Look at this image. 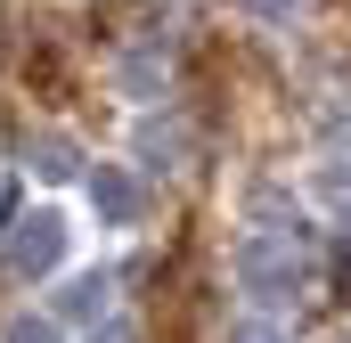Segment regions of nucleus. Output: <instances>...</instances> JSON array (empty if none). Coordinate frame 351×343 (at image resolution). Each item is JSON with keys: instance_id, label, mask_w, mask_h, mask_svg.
<instances>
[{"instance_id": "1", "label": "nucleus", "mask_w": 351, "mask_h": 343, "mask_svg": "<svg viewBox=\"0 0 351 343\" xmlns=\"http://www.w3.org/2000/svg\"><path fill=\"white\" fill-rule=\"evenodd\" d=\"M237 286L254 294V303H286V294H302V278H311V254H302V229H245L237 237Z\"/></svg>"}, {"instance_id": "2", "label": "nucleus", "mask_w": 351, "mask_h": 343, "mask_svg": "<svg viewBox=\"0 0 351 343\" xmlns=\"http://www.w3.org/2000/svg\"><path fill=\"white\" fill-rule=\"evenodd\" d=\"M66 237H74L66 213H25V221L8 229V270H16V278H49V270L66 261Z\"/></svg>"}, {"instance_id": "3", "label": "nucleus", "mask_w": 351, "mask_h": 343, "mask_svg": "<svg viewBox=\"0 0 351 343\" xmlns=\"http://www.w3.org/2000/svg\"><path fill=\"white\" fill-rule=\"evenodd\" d=\"M90 213H98L106 229H131V221L147 213V188H139V172L98 164V172H90Z\"/></svg>"}, {"instance_id": "4", "label": "nucleus", "mask_w": 351, "mask_h": 343, "mask_svg": "<svg viewBox=\"0 0 351 343\" xmlns=\"http://www.w3.org/2000/svg\"><path fill=\"white\" fill-rule=\"evenodd\" d=\"M164 74H172V49H164V41H139V49H123V58H114L123 98H164Z\"/></svg>"}, {"instance_id": "5", "label": "nucleus", "mask_w": 351, "mask_h": 343, "mask_svg": "<svg viewBox=\"0 0 351 343\" xmlns=\"http://www.w3.org/2000/svg\"><path fill=\"white\" fill-rule=\"evenodd\" d=\"M106 303H114V270H82V278H66L58 319H82V327H98V319H106Z\"/></svg>"}, {"instance_id": "6", "label": "nucleus", "mask_w": 351, "mask_h": 343, "mask_svg": "<svg viewBox=\"0 0 351 343\" xmlns=\"http://www.w3.org/2000/svg\"><path fill=\"white\" fill-rule=\"evenodd\" d=\"M25 164L41 172V180H74V172H82V147H74L66 131H41V139L25 147Z\"/></svg>"}, {"instance_id": "7", "label": "nucleus", "mask_w": 351, "mask_h": 343, "mask_svg": "<svg viewBox=\"0 0 351 343\" xmlns=\"http://www.w3.org/2000/svg\"><path fill=\"white\" fill-rule=\"evenodd\" d=\"M0 343H66V335H58V319H41V311H16V319L0 327Z\"/></svg>"}, {"instance_id": "8", "label": "nucleus", "mask_w": 351, "mask_h": 343, "mask_svg": "<svg viewBox=\"0 0 351 343\" xmlns=\"http://www.w3.org/2000/svg\"><path fill=\"white\" fill-rule=\"evenodd\" d=\"M139 147L172 164V156H188V131H180V123H147V131H139Z\"/></svg>"}, {"instance_id": "9", "label": "nucleus", "mask_w": 351, "mask_h": 343, "mask_svg": "<svg viewBox=\"0 0 351 343\" xmlns=\"http://www.w3.org/2000/svg\"><path fill=\"white\" fill-rule=\"evenodd\" d=\"M229 343H294V335H286L278 319H237V327H229Z\"/></svg>"}, {"instance_id": "10", "label": "nucleus", "mask_w": 351, "mask_h": 343, "mask_svg": "<svg viewBox=\"0 0 351 343\" xmlns=\"http://www.w3.org/2000/svg\"><path fill=\"white\" fill-rule=\"evenodd\" d=\"M237 8H245V16H262V25H286L302 0H237Z\"/></svg>"}, {"instance_id": "11", "label": "nucleus", "mask_w": 351, "mask_h": 343, "mask_svg": "<svg viewBox=\"0 0 351 343\" xmlns=\"http://www.w3.org/2000/svg\"><path fill=\"white\" fill-rule=\"evenodd\" d=\"M90 343H139V327H131V319H98V327H90Z\"/></svg>"}, {"instance_id": "12", "label": "nucleus", "mask_w": 351, "mask_h": 343, "mask_svg": "<svg viewBox=\"0 0 351 343\" xmlns=\"http://www.w3.org/2000/svg\"><path fill=\"white\" fill-rule=\"evenodd\" d=\"M327 123H335V139H343V147H351V90H343V106H335Z\"/></svg>"}, {"instance_id": "13", "label": "nucleus", "mask_w": 351, "mask_h": 343, "mask_svg": "<svg viewBox=\"0 0 351 343\" xmlns=\"http://www.w3.org/2000/svg\"><path fill=\"white\" fill-rule=\"evenodd\" d=\"M0 213H8V164H0Z\"/></svg>"}]
</instances>
